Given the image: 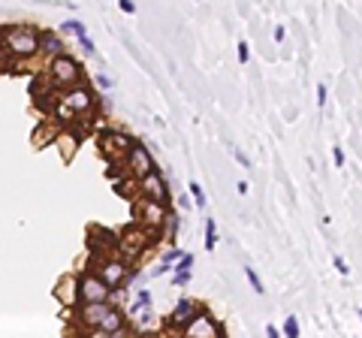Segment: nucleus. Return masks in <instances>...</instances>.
I'll list each match as a JSON object with an SVG mask.
<instances>
[{"mask_svg": "<svg viewBox=\"0 0 362 338\" xmlns=\"http://www.w3.org/2000/svg\"><path fill=\"white\" fill-rule=\"evenodd\" d=\"M245 275H248V281H251V287H254V293H257V296L266 293V287H263V281H260L257 272H254V266H245Z\"/></svg>", "mask_w": 362, "mask_h": 338, "instance_id": "aec40b11", "label": "nucleus"}, {"mask_svg": "<svg viewBox=\"0 0 362 338\" xmlns=\"http://www.w3.org/2000/svg\"><path fill=\"white\" fill-rule=\"evenodd\" d=\"M3 52L15 57V61H28V57L39 55V30L28 28V24H19V28H10L3 34Z\"/></svg>", "mask_w": 362, "mask_h": 338, "instance_id": "f257e3e1", "label": "nucleus"}, {"mask_svg": "<svg viewBox=\"0 0 362 338\" xmlns=\"http://www.w3.org/2000/svg\"><path fill=\"white\" fill-rule=\"evenodd\" d=\"M281 335H287V338H299V335H302L299 317H296V314H287V320H284V326H281Z\"/></svg>", "mask_w": 362, "mask_h": 338, "instance_id": "a211bd4d", "label": "nucleus"}, {"mask_svg": "<svg viewBox=\"0 0 362 338\" xmlns=\"http://www.w3.org/2000/svg\"><path fill=\"white\" fill-rule=\"evenodd\" d=\"M193 260H196V257H193L191 251H181V254H178V260L172 263V269H193Z\"/></svg>", "mask_w": 362, "mask_h": 338, "instance_id": "4be33fe9", "label": "nucleus"}, {"mask_svg": "<svg viewBox=\"0 0 362 338\" xmlns=\"http://www.w3.org/2000/svg\"><path fill=\"white\" fill-rule=\"evenodd\" d=\"M139 187H142L145 200H154V203H166L169 200V185H166V178H163L158 169L139 178Z\"/></svg>", "mask_w": 362, "mask_h": 338, "instance_id": "6e6552de", "label": "nucleus"}, {"mask_svg": "<svg viewBox=\"0 0 362 338\" xmlns=\"http://www.w3.org/2000/svg\"><path fill=\"white\" fill-rule=\"evenodd\" d=\"M248 61H251V46L238 43V64H248Z\"/></svg>", "mask_w": 362, "mask_h": 338, "instance_id": "bb28decb", "label": "nucleus"}, {"mask_svg": "<svg viewBox=\"0 0 362 338\" xmlns=\"http://www.w3.org/2000/svg\"><path fill=\"white\" fill-rule=\"evenodd\" d=\"M97 88H100V91H112V88H115V82H112L109 76H103V73H100V76H97Z\"/></svg>", "mask_w": 362, "mask_h": 338, "instance_id": "c756f323", "label": "nucleus"}, {"mask_svg": "<svg viewBox=\"0 0 362 338\" xmlns=\"http://www.w3.org/2000/svg\"><path fill=\"white\" fill-rule=\"evenodd\" d=\"M218 245V224L215 218H205V251H215Z\"/></svg>", "mask_w": 362, "mask_h": 338, "instance_id": "f3484780", "label": "nucleus"}, {"mask_svg": "<svg viewBox=\"0 0 362 338\" xmlns=\"http://www.w3.org/2000/svg\"><path fill=\"white\" fill-rule=\"evenodd\" d=\"M127 167H130V172H133L136 181L142 178V176H148V172L158 169V167H154L151 151H148V145L142 142V139H136V142L127 145Z\"/></svg>", "mask_w": 362, "mask_h": 338, "instance_id": "423d86ee", "label": "nucleus"}, {"mask_svg": "<svg viewBox=\"0 0 362 338\" xmlns=\"http://www.w3.org/2000/svg\"><path fill=\"white\" fill-rule=\"evenodd\" d=\"M266 335L269 338H278V335H281V329H278L275 323H266Z\"/></svg>", "mask_w": 362, "mask_h": 338, "instance_id": "f704fd0d", "label": "nucleus"}, {"mask_svg": "<svg viewBox=\"0 0 362 338\" xmlns=\"http://www.w3.org/2000/svg\"><path fill=\"white\" fill-rule=\"evenodd\" d=\"M67 52V43H64V34H57V30H39V55L46 57H55Z\"/></svg>", "mask_w": 362, "mask_h": 338, "instance_id": "9b49d317", "label": "nucleus"}, {"mask_svg": "<svg viewBox=\"0 0 362 338\" xmlns=\"http://www.w3.org/2000/svg\"><path fill=\"white\" fill-rule=\"evenodd\" d=\"M79 46H82V52H85V57H94L97 55V46H94V39H90L88 34L79 37Z\"/></svg>", "mask_w": 362, "mask_h": 338, "instance_id": "b1692460", "label": "nucleus"}, {"mask_svg": "<svg viewBox=\"0 0 362 338\" xmlns=\"http://www.w3.org/2000/svg\"><path fill=\"white\" fill-rule=\"evenodd\" d=\"M272 39H275V46L284 43V39H287V28H284V24H278V28L272 30Z\"/></svg>", "mask_w": 362, "mask_h": 338, "instance_id": "7c9ffc66", "label": "nucleus"}, {"mask_svg": "<svg viewBox=\"0 0 362 338\" xmlns=\"http://www.w3.org/2000/svg\"><path fill=\"white\" fill-rule=\"evenodd\" d=\"M172 284H175V287L191 284V269H172Z\"/></svg>", "mask_w": 362, "mask_h": 338, "instance_id": "412c9836", "label": "nucleus"}, {"mask_svg": "<svg viewBox=\"0 0 362 338\" xmlns=\"http://www.w3.org/2000/svg\"><path fill=\"white\" fill-rule=\"evenodd\" d=\"M145 308H151V290H145V287H142V290H139V293H136V302H133V305H130V308H127V311H130V317H133V320H136V317H139V314H142V311H145Z\"/></svg>", "mask_w": 362, "mask_h": 338, "instance_id": "2eb2a0df", "label": "nucleus"}, {"mask_svg": "<svg viewBox=\"0 0 362 338\" xmlns=\"http://www.w3.org/2000/svg\"><path fill=\"white\" fill-rule=\"evenodd\" d=\"M46 3H52V6L61 3V6H70V10H73V3H70V0H46Z\"/></svg>", "mask_w": 362, "mask_h": 338, "instance_id": "e433bc0d", "label": "nucleus"}, {"mask_svg": "<svg viewBox=\"0 0 362 338\" xmlns=\"http://www.w3.org/2000/svg\"><path fill=\"white\" fill-rule=\"evenodd\" d=\"M97 275H100L103 281L112 287V296H115V290H121L124 281L130 278V269H127L124 260H103L100 266H97Z\"/></svg>", "mask_w": 362, "mask_h": 338, "instance_id": "0eeeda50", "label": "nucleus"}, {"mask_svg": "<svg viewBox=\"0 0 362 338\" xmlns=\"http://www.w3.org/2000/svg\"><path fill=\"white\" fill-rule=\"evenodd\" d=\"M181 332H184L187 338H224L227 329H224L220 320H215L205 308H200L184 326H181Z\"/></svg>", "mask_w": 362, "mask_h": 338, "instance_id": "20e7f679", "label": "nucleus"}, {"mask_svg": "<svg viewBox=\"0 0 362 338\" xmlns=\"http://www.w3.org/2000/svg\"><path fill=\"white\" fill-rule=\"evenodd\" d=\"M118 245H121V251H124V257H139L142 254V236L139 233H124L118 238Z\"/></svg>", "mask_w": 362, "mask_h": 338, "instance_id": "4468645a", "label": "nucleus"}, {"mask_svg": "<svg viewBox=\"0 0 362 338\" xmlns=\"http://www.w3.org/2000/svg\"><path fill=\"white\" fill-rule=\"evenodd\" d=\"M118 10L124 15H136V3L133 0H118Z\"/></svg>", "mask_w": 362, "mask_h": 338, "instance_id": "cd10ccee", "label": "nucleus"}, {"mask_svg": "<svg viewBox=\"0 0 362 338\" xmlns=\"http://www.w3.org/2000/svg\"><path fill=\"white\" fill-rule=\"evenodd\" d=\"M57 34H73V37H85L88 34V28H85V21H79V19H70V21H61V30Z\"/></svg>", "mask_w": 362, "mask_h": 338, "instance_id": "dca6fc26", "label": "nucleus"}, {"mask_svg": "<svg viewBox=\"0 0 362 338\" xmlns=\"http://www.w3.org/2000/svg\"><path fill=\"white\" fill-rule=\"evenodd\" d=\"M187 194H191V200H193L196 209L205 212V194H202V185H200V181H191V185H187Z\"/></svg>", "mask_w": 362, "mask_h": 338, "instance_id": "6ab92c4d", "label": "nucleus"}, {"mask_svg": "<svg viewBox=\"0 0 362 338\" xmlns=\"http://www.w3.org/2000/svg\"><path fill=\"white\" fill-rule=\"evenodd\" d=\"M76 293H79V302H109L112 299V287L97 272H82V275H76Z\"/></svg>", "mask_w": 362, "mask_h": 338, "instance_id": "7ed1b4c3", "label": "nucleus"}, {"mask_svg": "<svg viewBox=\"0 0 362 338\" xmlns=\"http://www.w3.org/2000/svg\"><path fill=\"white\" fill-rule=\"evenodd\" d=\"M196 311H200V305H196L193 299H187V296H181V299L175 302V308H172V314H169V326L172 329H181L187 320L196 314Z\"/></svg>", "mask_w": 362, "mask_h": 338, "instance_id": "9d476101", "label": "nucleus"}, {"mask_svg": "<svg viewBox=\"0 0 362 338\" xmlns=\"http://www.w3.org/2000/svg\"><path fill=\"white\" fill-rule=\"evenodd\" d=\"M46 73H48V79H52L55 88H73V85H79V82H82L79 61H76V57H70L67 52L48 57V70Z\"/></svg>", "mask_w": 362, "mask_h": 338, "instance_id": "f03ea898", "label": "nucleus"}, {"mask_svg": "<svg viewBox=\"0 0 362 338\" xmlns=\"http://www.w3.org/2000/svg\"><path fill=\"white\" fill-rule=\"evenodd\" d=\"M163 218H166V212H163V203H154V200H145L142 203V224L148 229H160Z\"/></svg>", "mask_w": 362, "mask_h": 338, "instance_id": "f8f14e48", "label": "nucleus"}, {"mask_svg": "<svg viewBox=\"0 0 362 338\" xmlns=\"http://www.w3.org/2000/svg\"><path fill=\"white\" fill-rule=\"evenodd\" d=\"M332 160H335V167H344V163H347V158H344V148H341V145H335V148H332Z\"/></svg>", "mask_w": 362, "mask_h": 338, "instance_id": "c85d7f7f", "label": "nucleus"}, {"mask_svg": "<svg viewBox=\"0 0 362 338\" xmlns=\"http://www.w3.org/2000/svg\"><path fill=\"white\" fill-rule=\"evenodd\" d=\"M317 106H320V109H326V85H323V82L317 85Z\"/></svg>", "mask_w": 362, "mask_h": 338, "instance_id": "2f4dec72", "label": "nucleus"}, {"mask_svg": "<svg viewBox=\"0 0 362 338\" xmlns=\"http://www.w3.org/2000/svg\"><path fill=\"white\" fill-rule=\"evenodd\" d=\"M229 151H233V158L238 160V167H242V169H254L251 158H248V154H245V151H242V148H238V145H233V148H229Z\"/></svg>", "mask_w": 362, "mask_h": 338, "instance_id": "5701e85b", "label": "nucleus"}, {"mask_svg": "<svg viewBox=\"0 0 362 338\" xmlns=\"http://www.w3.org/2000/svg\"><path fill=\"white\" fill-rule=\"evenodd\" d=\"M90 103H94V97H90L85 88L73 85V88L67 91V94H64L61 109H67L70 115H82V112H88V109H90Z\"/></svg>", "mask_w": 362, "mask_h": 338, "instance_id": "1a4fd4ad", "label": "nucleus"}, {"mask_svg": "<svg viewBox=\"0 0 362 338\" xmlns=\"http://www.w3.org/2000/svg\"><path fill=\"white\" fill-rule=\"evenodd\" d=\"M178 227H181V214H169V242L178 238Z\"/></svg>", "mask_w": 362, "mask_h": 338, "instance_id": "393cba45", "label": "nucleus"}, {"mask_svg": "<svg viewBox=\"0 0 362 338\" xmlns=\"http://www.w3.org/2000/svg\"><path fill=\"white\" fill-rule=\"evenodd\" d=\"M332 266H335V272H339V275H350V266H347V263H344V260L339 257V254H335V257H332Z\"/></svg>", "mask_w": 362, "mask_h": 338, "instance_id": "a878e982", "label": "nucleus"}, {"mask_svg": "<svg viewBox=\"0 0 362 338\" xmlns=\"http://www.w3.org/2000/svg\"><path fill=\"white\" fill-rule=\"evenodd\" d=\"M178 254H181V248H169V251L163 254L160 260H166V263H175V260H178Z\"/></svg>", "mask_w": 362, "mask_h": 338, "instance_id": "72a5a7b5", "label": "nucleus"}, {"mask_svg": "<svg viewBox=\"0 0 362 338\" xmlns=\"http://www.w3.org/2000/svg\"><path fill=\"white\" fill-rule=\"evenodd\" d=\"M169 272H172V263H166V260H160V266L154 269V275L160 278V275H169Z\"/></svg>", "mask_w": 362, "mask_h": 338, "instance_id": "473e14b6", "label": "nucleus"}, {"mask_svg": "<svg viewBox=\"0 0 362 338\" xmlns=\"http://www.w3.org/2000/svg\"><path fill=\"white\" fill-rule=\"evenodd\" d=\"M57 299H61L67 308L73 311L79 305V293H76V275H67L61 278V284H57Z\"/></svg>", "mask_w": 362, "mask_h": 338, "instance_id": "ddd939ff", "label": "nucleus"}, {"mask_svg": "<svg viewBox=\"0 0 362 338\" xmlns=\"http://www.w3.org/2000/svg\"><path fill=\"white\" fill-rule=\"evenodd\" d=\"M236 191H238V196H248V191H251V187H248V181H238V185H236Z\"/></svg>", "mask_w": 362, "mask_h": 338, "instance_id": "c9c22d12", "label": "nucleus"}, {"mask_svg": "<svg viewBox=\"0 0 362 338\" xmlns=\"http://www.w3.org/2000/svg\"><path fill=\"white\" fill-rule=\"evenodd\" d=\"M130 332V326H127V314L118 308V305H109V311L103 314V320L97 323L94 329H90V335H112V338H124Z\"/></svg>", "mask_w": 362, "mask_h": 338, "instance_id": "39448f33", "label": "nucleus"}]
</instances>
